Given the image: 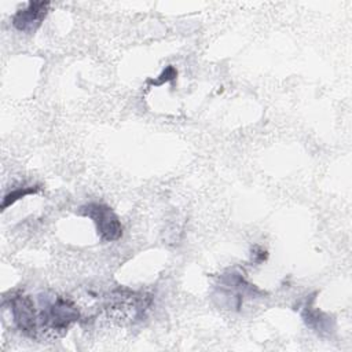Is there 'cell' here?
Listing matches in <instances>:
<instances>
[{
    "label": "cell",
    "mask_w": 352,
    "mask_h": 352,
    "mask_svg": "<svg viewBox=\"0 0 352 352\" xmlns=\"http://www.w3.org/2000/svg\"><path fill=\"white\" fill-rule=\"evenodd\" d=\"M80 318L81 312L70 297H51L38 312L37 340L56 341L62 338Z\"/></svg>",
    "instance_id": "obj_1"
},
{
    "label": "cell",
    "mask_w": 352,
    "mask_h": 352,
    "mask_svg": "<svg viewBox=\"0 0 352 352\" xmlns=\"http://www.w3.org/2000/svg\"><path fill=\"white\" fill-rule=\"evenodd\" d=\"M150 305V294L120 286L109 293L103 304V309L109 320L124 326L142 320Z\"/></svg>",
    "instance_id": "obj_2"
},
{
    "label": "cell",
    "mask_w": 352,
    "mask_h": 352,
    "mask_svg": "<svg viewBox=\"0 0 352 352\" xmlns=\"http://www.w3.org/2000/svg\"><path fill=\"white\" fill-rule=\"evenodd\" d=\"M6 301L10 307L12 322L15 327L26 337L37 340L38 334V312L30 296L23 292L15 290L6 297Z\"/></svg>",
    "instance_id": "obj_3"
},
{
    "label": "cell",
    "mask_w": 352,
    "mask_h": 352,
    "mask_svg": "<svg viewBox=\"0 0 352 352\" xmlns=\"http://www.w3.org/2000/svg\"><path fill=\"white\" fill-rule=\"evenodd\" d=\"M78 214L89 217L94 221L100 241L114 242L122 236V224L110 206L104 204L89 202L78 209Z\"/></svg>",
    "instance_id": "obj_4"
},
{
    "label": "cell",
    "mask_w": 352,
    "mask_h": 352,
    "mask_svg": "<svg viewBox=\"0 0 352 352\" xmlns=\"http://www.w3.org/2000/svg\"><path fill=\"white\" fill-rule=\"evenodd\" d=\"M50 6V1H29L26 7L12 15L11 22L14 28L23 33H34L45 19Z\"/></svg>",
    "instance_id": "obj_5"
},
{
    "label": "cell",
    "mask_w": 352,
    "mask_h": 352,
    "mask_svg": "<svg viewBox=\"0 0 352 352\" xmlns=\"http://www.w3.org/2000/svg\"><path fill=\"white\" fill-rule=\"evenodd\" d=\"M315 297H311L309 301H307V305L302 309V319L305 322V324L312 329L314 331H316L318 334H324V333H330L334 327L333 324V319L322 312L320 309H318L316 307L312 305Z\"/></svg>",
    "instance_id": "obj_6"
},
{
    "label": "cell",
    "mask_w": 352,
    "mask_h": 352,
    "mask_svg": "<svg viewBox=\"0 0 352 352\" xmlns=\"http://www.w3.org/2000/svg\"><path fill=\"white\" fill-rule=\"evenodd\" d=\"M40 191L38 186H30V187H18L11 190L8 194L4 195L3 198V204H1V209L6 210L8 206H11L12 204H15L16 201L30 195V194H37Z\"/></svg>",
    "instance_id": "obj_7"
},
{
    "label": "cell",
    "mask_w": 352,
    "mask_h": 352,
    "mask_svg": "<svg viewBox=\"0 0 352 352\" xmlns=\"http://www.w3.org/2000/svg\"><path fill=\"white\" fill-rule=\"evenodd\" d=\"M176 77H177V70L172 65H169L162 70V73L155 80H148V84L158 87L165 82H172Z\"/></svg>",
    "instance_id": "obj_8"
},
{
    "label": "cell",
    "mask_w": 352,
    "mask_h": 352,
    "mask_svg": "<svg viewBox=\"0 0 352 352\" xmlns=\"http://www.w3.org/2000/svg\"><path fill=\"white\" fill-rule=\"evenodd\" d=\"M265 260H267V252L260 246H254L252 249V263L261 264Z\"/></svg>",
    "instance_id": "obj_9"
}]
</instances>
